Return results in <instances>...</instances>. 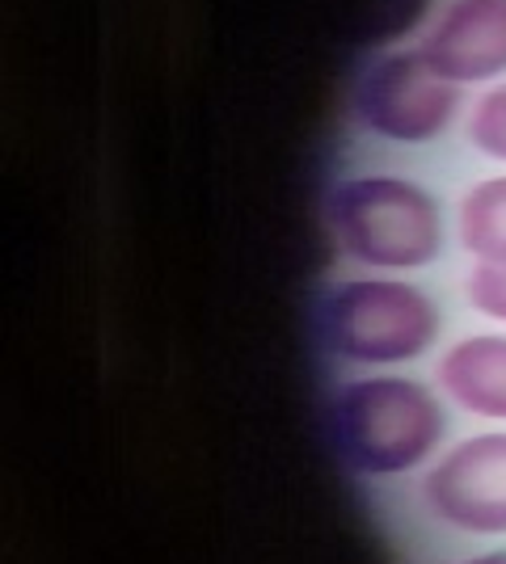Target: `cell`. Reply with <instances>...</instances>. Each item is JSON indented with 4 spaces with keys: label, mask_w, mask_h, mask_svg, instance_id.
I'll return each mask as SVG.
<instances>
[{
    "label": "cell",
    "mask_w": 506,
    "mask_h": 564,
    "mask_svg": "<svg viewBox=\"0 0 506 564\" xmlns=\"http://www.w3.org/2000/svg\"><path fill=\"white\" fill-rule=\"evenodd\" d=\"M330 430L337 455L359 476H406L439 451L448 434V413L418 379L372 376L337 392Z\"/></svg>",
    "instance_id": "6da1fadb"
},
{
    "label": "cell",
    "mask_w": 506,
    "mask_h": 564,
    "mask_svg": "<svg viewBox=\"0 0 506 564\" xmlns=\"http://www.w3.org/2000/svg\"><path fill=\"white\" fill-rule=\"evenodd\" d=\"M337 249L372 270H422L443 253V215L427 186L397 173H359L330 194Z\"/></svg>",
    "instance_id": "7a4b0ae2"
},
{
    "label": "cell",
    "mask_w": 506,
    "mask_h": 564,
    "mask_svg": "<svg viewBox=\"0 0 506 564\" xmlns=\"http://www.w3.org/2000/svg\"><path fill=\"white\" fill-rule=\"evenodd\" d=\"M439 304L401 279H351L321 304V341L342 362L397 367L413 362L439 337Z\"/></svg>",
    "instance_id": "3957f363"
},
{
    "label": "cell",
    "mask_w": 506,
    "mask_h": 564,
    "mask_svg": "<svg viewBox=\"0 0 506 564\" xmlns=\"http://www.w3.org/2000/svg\"><path fill=\"white\" fill-rule=\"evenodd\" d=\"M460 110V85L427 64L418 47L388 51L363 72L355 115L359 122L392 143H431L452 127Z\"/></svg>",
    "instance_id": "277c9868"
},
{
    "label": "cell",
    "mask_w": 506,
    "mask_h": 564,
    "mask_svg": "<svg viewBox=\"0 0 506 564\" xmlns=\"http://www.w3.org/2000/svg\"><path fill=\"white\" fill-rule=\"evenodd\" d=\"M422 506L464 535H506V430L443 451L422 476Z\"/></svg>",
    "instance_id": "5b68a950"
},
{
    "label": "cell",
    "mask_w": 506,
    "mask_h": 564,
    "mask_svg": "<svg viewBox=\"0 0 506 564\" xmlns=\"http://www.w3.org/2000/svg\"><path fill=\"white\" fill-rule=\"evenodd\" d=\"M418 51L452 85L506 76V0H448Z\"/></svg>",
    "instance_id": "8992f818"
},
{
    "label": "cell",
    "mask_w": 506,
    "mask_h": 564,
    "mask_svg": "<svg viewBox=\"0 0 506 564\" xmlns=\"http://www.w3.org/2000/svg\"><path fill=\"white\" fill-rule=\"evenodd\" d=\"M439 388L464 413L506 422V333H473L460 337L439 358Z\"/></svg>",
    "instance_id": "52a82bcc"
},
{
    "label": "cell",
    "mask_w": 506,
    "mask_h": 564,
    "mask_svg": "<svg viewBox=\"0 0 506 564\" xmlns=\"http://www.w3.org/2000/svg\"><path fill=\"white\" fill-rule=\"evenodd\" d=\"M460 240L485 265H506V177H485L460 198Z\"/></svg>",
    "instance_id": "ba28073f"
},
{
    "label": "cell",
    "mask_w": 506,
    "mask_h": 564,
    "mask_svg": "<svg viewBox=\"0 0 506 564\" xmlns=\"http://www.w3.org/2000/svg\"><path fill=\"white\" fill-rule=\"evenodd\" d=\"M469 143L482 152L485 161H503L506 165V80L489 85L473 110H469Z\"/></svg>",
    "instance_id": "9c48e42d"
},
{
    "label": "cell",
    "mask_w": 506,
    "mask_h": 564,
    "mask_svg": "<svg viewBox=\"0 0 506 564\" xmlns=\"http://www.w3.org/2000/svg\"><path fill=\"white\" fill-rule=\"evenodd\" d=\"M469 304L482 316H494L506 325V265H485L477 261L469 274Z\"/></svg>",
    "instance_id": "30bf717a"
},
{
    "label": "cell",
    "mask_w": 506,
    "mask_h": 564,
    "mask_svg": "<svg viewBox=\"0 0 506 564\" xmlns=\"http://www.w3.org/2000/svg\"><path fill=\"white\" fill-rule=\"evenodd\" d=\"M460 564H506V552H482V556H469Z\"/></svg>",
    "instance_id": "8fae6325"
}]
</instances>
